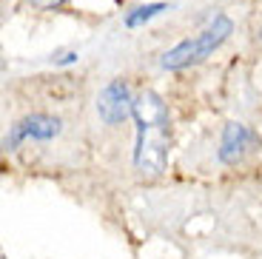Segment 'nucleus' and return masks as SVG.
Instances as JSON below:
<instances>
[{
    "mask_svg": "<svg viewBox=\"0 0 262 259\" xmlns=\"http://www.w3.org/2000/svg\"><path fill=\"white\" fill-rule=\"evenodd\" d=\"M66 3H69V0H23V6L32 9V12H57Z\"/></svg>",
    "mask_w": 262,
    "mask_h": 259,
    "instance_id": "nucleus-7",
    "label": "nucleus"
},
{
    "mask_svg": "<svg viewBox=\"0 0 262 259\" xmlns=\"http://www.w3.org/2000/svg\"><path fill=\"white\" fill-rule=\"evenodd\" d=\"M231 32H234V23H231L228 14H223V12L214 14L211 23L200 34L185 37L177 46H171L168 52L160 57V66H163L165 72H180V69H188L194 63H203V60H208L231 37Z\"/></svg>",
    "mask_w": 262,
    "mask_h": 259,
    "instance_id": "nucleus-2",
    "label": "nucleus"
},
{
    "mask_svg": "<svg viewBox=\"0 0 262 259\" xmlns=\"http://www.w3.org/2000/svg\"><path fill=\"white\" fill-rule=\"evenodd\" d=\"M60 134H63V120H60V117L34 111V114L20 117L17 123L9 128V134L3 137V148L14 151L23 143H29V140H32V143H52Z\"/></svg>",
    "mask_w": 262,
    "mask_h": 259,
    "instance_id": "nucleus-3",
    "label": "nucleus"
},
{
    "mask_svg": "<svg viewBox=\"0 0 262 259\" xmlns=\"http://www.w3.org/2000/svg\"><path fill=\"white\" fill-rule=\"evenodd\" d=\"M256 40H262V23L256 26Z\"/></svg>",
    "mask_w": 262,
    "mask_h": 259,
    "instance_id": "nucleus-9",
    "label": "nucleus"
},
{
    "mask_svg": "<svg viewBox=\"0 0 262 259\" xmlns=\"http://www.w3.org/2000/svg\"><path fill=\"white\" fill-rule=\"evenodd\" d=\"M259 148V134H256L251 125L245 123H228L223 128V137H220V148H216V157L223 165H236L243 162L251 151Z\"/></svg>",
    "mask_w": 262,
    "mask_h": 259,
    "instance_id": "nucleus-5",
    "label": "nucleus"
},
{
    "mask_svg": "<svg viewBox=\"0 0 262 259\" xmlns=\"http://www.w3.org/2000/svg\"><path fill=\"white\" fill-rule=\"evenodd\" d=\"M77 60H80L77 52H54L52 54V63L54 66H72V63H77Z\"/></svg>",
    "mask_w": 262,
    "mask_h": 259,
    "instance_id": "nucleus-8",
    "label": "nucleus"
},
{
    "mask_svg": "<svg viewBox=\"0 0 262 259\" xmlns=\"http://www.w3.org/2000/svg\"><path fill=\"white\" fill-rule=\"evenodd\" d=\"M163 12H171V3H143V6H134L131 12H125L123 26L125 29H140V26H145L148 20L160 17Z\"/></svg>",
    "mask_w": 262,
    "mask_h": 259,
    "instance_id": "nucleus-6",
    "label": "nucleus"
},
{
    "mask_svg": "<svg viewBox=\"0 0 262 259\" xmlns=\"http://www.w3.org/2000/svg\"><path fill=\"white\" fill-rule=\"evenodd\" d=\"M134 94H131V85L128 80H112V83L105 85L103 91L97 94V117L103 120L105 125H123L125 120H131L134 114Z\"/></svg>",
    "mask_w": 262,
    "mask_h": 259,
    "instance_id": "nucleus-4",
    "label": "nucleus"
},
{
    "mask_svg": "<svg viewBox=\"0 0 262 259\" xmlns=\"http://www.w3.org/2000/svg\"><path fill=\"white\" fill-rule=\"evenodd\" d=\"M137 143H134V165L145 177H160L168 157V109L157 91H143L134 100Z\"/></svg>",
    "mask_w": 262,
    "mask_h": 259,
    "instance_id": "nucleus-1",
    "label": "nucleus"
}]
</instances>
